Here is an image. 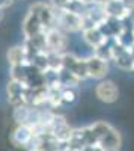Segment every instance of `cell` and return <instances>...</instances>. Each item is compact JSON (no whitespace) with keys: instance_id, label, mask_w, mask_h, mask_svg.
<instances>
[{"instance_id":"cell-1","label":"cell","mask_w":134,"mask_h":151,"mask_svg":"<svg viewBox=\"0 0 134 151\" xmlns=\"http://www.w3.org/2000/svg\"><path fill=\"white\" fill-rule=\"evenodd\" d=\"M54 27L63 30L66 33H77L84 27L83 17L68 9H56L54 8Z\"/></svg>"},{"instance_id":"cell-2","label":"cell","mask_w":134,"mask_h":151,"mask_svg":"<svg viewBox=\"0 0 134 151\" xmlns=\"http://www.w3.org/2000/svg\"><path fill=\"white\" fill-rule=\"evenodd\" d=\"M45 44H47V52L48 53L63 55V53L68 52V45H69L68 33L57 29V27L48 29L45 32Z\"/></svg>"},{"instance_id":"cell-3","label":"cell","mask_w":134,"mask_h":151,"mask_svg":"<svg viewBox=\"0 0 134 151\" xmlns=\"http://www.w3.org/2000/svg\"><path fill=\"white\" fill-rule=\"evenodd\" d=\"M62 67L69 70L81 82L89 79L88 67H86V58H80V56L71 53V52H66V53L62 55Z\"/></svg>"},{"instance_id":"cell-4","label":"cell","mask_w":134,"mask_h":151,"mask_svg":"<svg viewBox=\"0 0 134 151\" xmlns=\"http://www.w3.org/2000/svg\"><path fill=\"white\" fill-rule=\"evenodd\" d=\"M29 88L17 80H9L6 85V98H8V103L12 107H18V106H24L27 104V92H29Z\"/></svg>"},{"instance_id":"cell-5","label":"cell","mask_w":134,"mask_h":151,"mask_svg":"<svg viewBox=\"0 0 134 151\" xmlns=\"http://www.w3.org/2000/svg\"><path fill=\"white\" fill-rule=\"evenodd\" d=\"M112 60L115 62V65L124 71H131L133 64H134V56L131 53V50L124 47L122 44H119L113 38V45H112Z\"/></svg>"},{"instance_id":"cell-6","label":"cell","mask_w":134,"mask_h":151,"mask_svg":"<svg viewBox=\"0 0 134 151\" xmlns=\"http://www.w3.org/2000/svg\"><path fill=\"white\" fill-rule=\"evenodd\" d=\"M95 97L105 104H113L119 98V89L112 80H100L95 86Z\"/></svg>"},{"instance_id":"cell-7","label":"cell","mask_w":134,"mask_h":151,"mask_svg":"<svg viewBox=\"0 0 134 151\" xmlns=\"http://www.w3.org/2000/svg\"><path fill=\"white\" fill-rule=\"evenodd\" d=\"M86 67L89 79L95 80H104L108 74V62L96 55H91L86 58Z\"/></svg>"},{"instance_id":"cell-8","label":"cell","mask_w":134,"mask_h":151,"mask_svg":"<svg viewBox=\"0 0 134 151\" xmlns=\"http://www.w3.org/2000/svg\"><path fill=\"white\" fill-rule=\"evenodd\" d=\"M33 130L29 124H17L15 129L11 132V144L17 148H26L27 144L32 141L33 137Z\"/></svg>"},{"instance_id":"cell-9","label":"cell","mask_w":134,"mask_h":151,"mask_svg":"<svg viewBox=\"0 0 134 151\" xmlns=\"http://www.w3.org/2000/svg\"><path fill=\"white\" fill-rule=\"evenodd\" d=\"M21 30H23V35H24V38H26V40H27V38L35 36V35H38V33L45 32V30H44V26H42V23H41V20L36 17L30 9H27L26 15H24V18H23Z\"/></svg>"},{"instance_id":"cell-10","label":"cell","mask_w":134,"mask_h":151,"mask_svg":"<svg viewBox=\"0 0 134 151\" xmlns=\"http://www.w3.org/2000/svg\"><path fill=\"white\" fill-rule=\"evenodd\" d=\"M103 9L107 17H113L118 20L128 18V12H130L124 0H107L105 3H103Z\"/></svg>"},{"instance_id":"cell-11","label":"cell","mask_w":134,"mask_h":151,"mask_svg":"<svg viewBox=\"0 0 134 151\" xmlns=\"http://www.w3.org/2000/svg\"><path fill=\"white\" fill-rule=\"evenodd\" d=\"M98 145L103 151H119L122 147V136H120L118 129H112L108 133H105L98 141Z\"/></svg>"},{"instance_id":"cell-12","label":"cell","mask_w":134,"mask_h":151,"mask_svg":"<svg viewBox=\"0 0 134 151\" xmlns=\"http://www.w3.org/2000/svg\"><path fill=\"white\" fill-rule=\"evenodd\" d=\"M81 35H83V41L86 42L92 50L98 48L101 44L105 42L107 36L101 32V29L98 26H93V27H86L81 30Z\"/></svg>"},{"instance_id":"cell-13","label":"cell","mask_w":134,"mask_h":151,"mask_svg":"<svg viewBox=\"0 0 134 151\" xmlns=\"http://www.w3.org/2000/svg\"><path fill=\"white\" fill-rule=\"evenodd\" d=\"M6 60L11 67H18L26 62V53H24V47L23 45H14L6 52Z\"/></svg>"},{"instance_id":"cell-14","label":"cell","mask_w":134,"mask_h":151,"mask_svg":"<svg viewBox=\"0 0 134 151\" xmlns=\"http://www.w3.org/2000/svg\"><path fill=\"white\" fill-rule=\"evenodd\" d=\"M78 97V86H62L60 85V100L62 106L74 103Z\"/></svg>"},{"instance_id":"cell-15","label":"cell","mask_w":134,"mask_h":151,"mask_svg":"<svg viewBox=\"0 0 134 151\" xmlns=\"http://www.w3.org/2000/svg\"><path fill=\"white\" fill-rule=\"evenodd\" d=\"M69 2H71V0H50V3H51L53 8H56V9H65Z\"/></svg>"},{"instance_id":"cell-16","label":"cell","mask_w":134,"mask_h":151,"mask_svg":"<svg viewBox=\"0 0 134 151\" xmlns=\"http://www.w3.org/2000/svg\"><path fill=\"white\" fill-rule=\"evenodd\" d=\"M12 3H14V0H0V9H6V8H9Z\"/></svg>"},{"instance_id":"cell-17","label":"cell","mask_w":134,"mask_h":151,"mask_svg":"<svg viewBox=\"0 0 134 151\" xmlns=\"http://www.w3.org/2000/svg\"><path fill=\"white\" fill-rule=\"evenodd\" d=\"M130 50H131V53H133V56H134V45H133V47H131Z\"/></svg>"},{"instance_id":"cell-18","label":"cell","mask_w":134,"mask_h":151,"mask_svg":"<svg viewBox=\"0 0 134 151\" xmlns=\"http://www.w3.org/2000/svg\"><path fill=\"white\" fill-rule=\"evenodd\" d=\"M131 73L134 74V64H133V68H131Z\"/></svg>"}]
</instances>
